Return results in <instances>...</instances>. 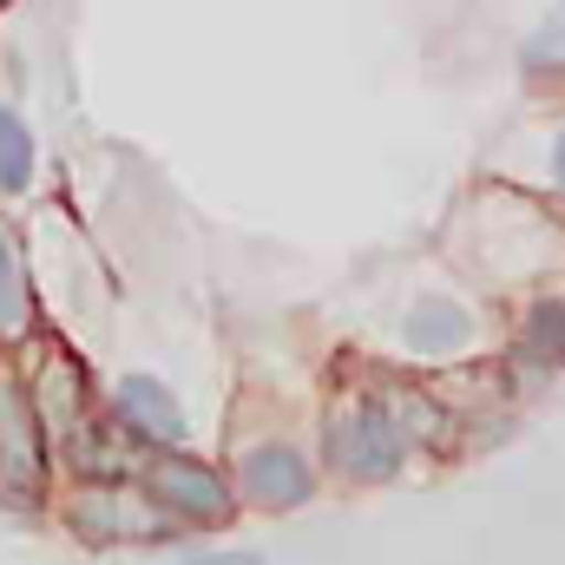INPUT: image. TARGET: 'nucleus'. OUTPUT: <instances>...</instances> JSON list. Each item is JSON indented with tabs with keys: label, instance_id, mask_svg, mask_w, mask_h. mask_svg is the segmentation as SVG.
<instances>
[{
	"label": "nucleus",
	"instance_id": "f257e3e1",
	"mask_svg": "<svg viewBox=\"0 0 565 565\" xmlns=\"http://www.w3.org/2000/svg\"><path fill=\"white\" fill-rule=\"evenodd\" d=\"M402 454H408V440H402V427L388 422L382 402H349V408L329 422V460H335L342 480L375 487V480H388V473L402 467Z\"/></svg>",
	"mask_w": 565,
	"mask_h": 565
},
{
	"label": "nucleus",
	"instance_id": "f03ea898",
	"mask_svg": "<svg viewBox=\"0 0 565 565\" xmlns=\"http://www.w3.org/2000/svg\"><path fill=\"white\" fill-rule=\"evenodd\" d=\"M46 493V434L13 375H0V500L33 507Z\"/></svg>",
	"mask_w": 565,
	"mask_h": 565
},
{
	"label": "nucleus",
	"instance_id": "7ed1b4c3",
	"mask_svg": "<svg viewBox=\"0 0 565 565\" xmlns=\"http://www.w3.org/2000/svg\"><path fill=\"white\" fill-rule=\"evenodd\" d=\"M145 493H151V507H164V513L184 520V526H224V520L237 513L231 487H224L204 460H191V454H158L151 473H145Z\"/></svg>",
	"mask_w": 565,
	"mask_h": 565
},
{
	"label": "nucleus",
	"instance_id": "20e7f679",
	"mask_svg": "<svg viewBox=\"0 0 565 565\" xmlns=\"http://www.w3.org/2000/svg\"><path fill=\"white\" fill-rule=\"evenodd\" d=\"M237 493L244 500H257V507H302L309 493H316V473H309V460H302V447H289V440H264V447H250L244 460H237Z\"/></svg>",
	"mask_w": 565,
	"mask_h": 565
},
{
	"label": "nucleus",
	"instance_id": "39448f33",
	"mask_svg": "<svg viewBox=\"0 0 565 565\" xmlns=\"http://www.w3.org/2000/svg\"><path fill=\"white\" fill-rule=\"evenodd\" d=\"M113 408H119V422L132 427L139 440H158V447H178V440H184V415H178L171 388L151 382V375H126V382L113 388Z\"/></svg>",
	"mask_w": 565,
	"mask_h": 565
},
{
	"label": "nucleus",
	"instance_id": "423d86ee",
	"mask_svg": "<svg viewBox=\"0 0 565 565\" xmlns=\"http://www.w3.org/2000/svg\"><path fill=\"white\" fill-rule=\"evenodd\" d=\"M66 520H73V533H79L86 546H119V540H132V533H151V513L132 520V493H119V487H86Z\"/></svg>",
	"mask_w": 565,
	"mask_h": 565
},
{
	"label": "nucleus",
	"instance_id": "0eeeda50",
	"mask_svg": "<svg viewBox=\"0 0 565 565\" xmlns=\"http://www.w3.org/2000/svg\"><path fill=\"white\" fill-rule=\"evenodd\" d=\"M467 335H473V316H467L460 302L422 296V302L408 309V342H415V349H434V355H440V349H460Z\"/></svg>",
	"mask_w": 565,
	"mask_h": 565
},
{
	"label": "nucleus",
	"instance_id": "6e6552de",
	"mask_svg": "<svg viewBox=\"0 0 565 565\" xmlns=\"http://www.w3.org/2000/svg\"><path fill=\"white\" fill-rule=\"evenodd\" d=\"M520 349H526V362H540V369H565V296H540V302L526 309Z\"/></svg>",
	"mask_w": 565,
	"mask_h": 565
},
{
	"label": "nucleus",
	"instance_id": "1a4fd4ad",
	"mask_svg": "<svg viewBox=\"0 0 565 565\" xmlns=\"http://www.w3.org/2000/svg\"><path fill=\"white\" fill-rule=\"evenodd\" d=\"M26 184H33V132L0 99V191H26Z\"/></svg>",
	"mask_w": 565,
	"mask_h": 565
},
{
	"label": "nucleus",
	"instance_id": "9d476101",
	"mask_svg": "<svg viewBox=\"0 0 565 565\" xmlns=\"http://www.w3.org/2000/svg\"><path fill=\"white\" fill-rule=\"evenodd\" d=\"M26 316H33L26 270H20V250H13V237L0 231V342H7V335H20V329H26Z\"/></svg>",
	"mask_w": 565,
	"mask_h": 565
},
{
	"label": "nucleus",
	"instance_id": "9b49d317",
	"mask_svg": "<svg viewBox=\"0 0 565 565\" xmlns=\"http://www.w3.org/2000/svg\"><path fill=\"white\" fill-rule=\"evenodd\" d=\"M178 565H264L257 553H198V559H178Z\"/></svg>",
	"mask_w": 565,
	"mask_h": 565
},
{
	"label": "nucleus",
	"instance_id": "f8f14e48",
	"mask_svg": "<svg viewBox=\"0 0 565 565\" xmlns=\"http://www.w3.org/2000/svg\"><path fill=\"white\" fill-rule=\"evenodd\" d=\"M553 178H559V191H565V132L553 139Z\"/></svg>",
	"mask_w": 565,
	"mask_h": 565
}]
</instances>
